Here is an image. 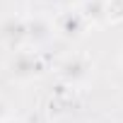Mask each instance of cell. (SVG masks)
I'll use <instances>...</instances> for the list:
<instances>
[{
    "label": "cell",
    "mask_w": 123,
    "mask_h": 123,
    "mask_svg": "<svg viewBox=\"0 0 123 123\" xmlns=\"http://www.w3.org/2000/svg\"><path fill=\"white\" fill-rule=\"evenodd\" d=\"M104 3L106 0H85V5L80 7V15L85 17V22H92V24L104 22Z\"/></svg>",
    "instance_id": "cell-5"
},
{
    "label": "cell",
    "mask_w": 123,
    "mask_h": 123,
    "mask_svg": "<svg viewBox=\"0 0 123 123\" xmlns=\"http://www.w3.org/2000/svg\"><path fill=\"white\" fill-rule=\"evenodd\" d=\"M10 68H12V75H15V77L27 80V77L39 75V73L43 70V63H41V58H39L34 51H17Z\"/></svg>",
    "instance_id": "cell-1"
},
{
    "label": "cell",
    "mask_w": 123,
    "mask_h": 123,
    "mask_svg": "<svg viewBox=\"0 0 123 123\" xmlns=\"http://www.w3.org/2000/svg\"><path fill=\"white\" fill-rule=\"evenodd\" d=\"M0 39L7 43H17L22 39H27V19L19 17H10L0 24Z\"/></svg>",
    "instance_id": "cell-2"
},
{
    "label": "cell",
    "mask_w": 123,
    "mask_h": 123,
    "mask_svg": "<svg viewBox=\"0 0 123 123\" xmlns=\"http://www.w3.org/2000/svg\"><path fill=\"white\" fill-rule=\"evenodd\" d=\"M104 22H123V0H106L104 3Z\"/></svg>",
    "instance_id": "cell-6"
},
{
    "label": "cell",
    "mask_w": 123,
    "mask_h": 123,
    "mask_svg": "<svg viewBox=\"0 0 123 123\" xmlns=\"http://www.w3.org/2000/svg\"><path fill=\"white\" fill-rule=\"evenodd\" d=\"M51 31H53V24L46 17H31V19H27V39L41 41V39H48Z\"/></svg>",
    "instance_id": "cell-4"
},
{
    "label": "cell",
    "mask_w": 123,
    "mask_h": 123,
    "mask_svg": "<svg viewBox=\"0 0 123 123\" xmlns=\"http://www.w3.org/2000/svg\"><path fill=\"white\" fill-rule=\"evenodd\" d=\"M85 29V17L80 10H68L65 15H60L58 19V31H63L65 36H80Z\"/></svg>",
    "instance_id": "cell-3"
},
{
    "label": "cell",
    "mask_w": 123,
    "mask_h": 123,
    "mask_svg": "<svg viewBox=\"0 0 123 123\" xmlns=\"http://www.w3.org/2000/svg\"><path fill=\"white\" fill-rule=\"evenodd\" d=\"M7 113H10V111H7V104H5V99H3V97H0V123L7 118Z\"/></svg>",
    "instance_id": "cell-7"
}]
</instances>
